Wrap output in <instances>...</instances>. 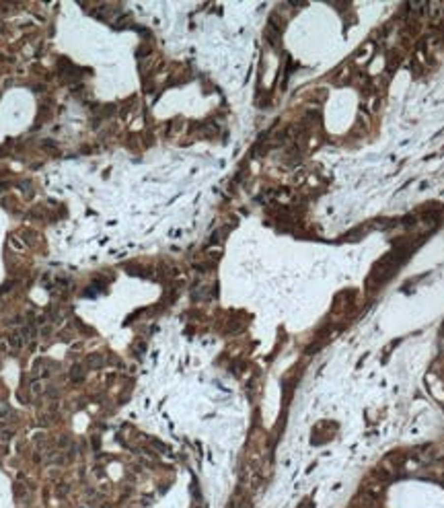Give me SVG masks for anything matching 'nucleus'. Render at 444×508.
<instances>
[{"label": "nucleus", "mask_w": 444, "mask_h": 508, "mask_svg": "<svg viewBox=\"0 0 444 508\" xmlns=\"http://www.w3.org/2000/svg\"><path fill=\"white\" fill-rule=\"evenodd\" d=\"M29 387H31L33 393H39V391H41V383H39V381H31V385H29Z\"/></svg>", "instance_id": "nucleus-1"}, {"label": "nucleus", "mask_w": 444, "mask_h": 508, "mask_svg": "<svg viewBox=\"0 0 444 508\" xmlns=\"http://www.w3.org/2000/svg\"><path fill=\"white\" fill-rule=\"evenodd\" d=\"M302 508H311V504H305V506H302Z\"/></svg>", "instance_id": "nucleus-2"}]
</instances>
